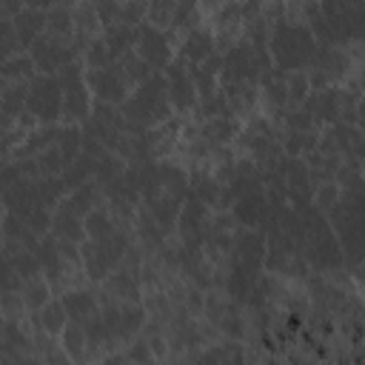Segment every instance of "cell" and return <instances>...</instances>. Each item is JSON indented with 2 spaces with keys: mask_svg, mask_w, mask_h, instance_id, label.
Returning <instances> with one entry per match:
<instances>
[{
  "mask_svg": "<svg viewBox=\"0 0 365 365\" xmlns=\"http://www.w3.org/2000/svg\"><path fill=\"white\" fill-rule=\"evenodd\" d=\"M165 83H168V97H171V106L174 108H191L194 106V97H197V83H194V74L185 71V63L177 57L168 68H165Z\"/></svg>",
  "mask_w": 365,
  "mask_h": 365,
  "instance_id": "12",
  "label": "cell"
},
{
  "mask_svg": "<svg viewBox=\"0 0 365 365\" xmlns=\"http://www.w3.org/2000/svg\"><path fill=\"white\" fill-rule=\"evenodd\" d=\"M308 88H311V80H308L305 71L288 74V106H305Z\"/></svg>",
  "mask_w": 365,
  "mask_h": 365,
  "instance_id": "23",
  "label": "cell"
},
{
  "mask_svg": "<svg viewBox=\"0 0 365 365\" xmlns=\"http://www.w3.org/2000/svg\"><path fill=\"white\" fill-rule=\"evenodd\" d=\"M51 234H54L57 240H66V242H83V240H88V237H86V222H83L77 214L66 211L63 205H60V211L54 214Z\"/></svg>",
  "mask_w": 365,
  "mask_h": 365,
  "instance_id": "15",
  "label": "cell"
},
{
  "mask_svg": "<svg viewBox=\"0 0 365 365\" xmlns=\"http://www.w3.org/2000/svg\"><path fill=\"white\" fill-rule=\"evenodd\" d=\"M194 365H217V354H200L194 359Z\"/></svg>",
  "mask_w": 365,
  "mask_h": 365,
  "instance_id": "27",
  "label": "cell"
},
{
  "mask_svg": "<svg viewBox=\"0 0 365 365\" xmlns=\"http://www.w3.org/2000/svg\"><path fill=\"white\" fill-rule=\"evenodd\" d=\"M208 57H214V34L202 26H191L180 46V60H188L191 66H202Z\"/></svg>",
  "mask_w": 365,
  "mask_h": 365,
  "instance_id": "13",
  "label": "cell"
},
{
  "mask_svg": "<svg viewBox=\"0 0 365 365\" xmlns=\"http://www.w3.org/2000/svg\"><path fill=\"white\" fill-rule=\"evenodd\" d=\"M74 40L71 37H57L51 31H46L31 48H29V57L34 60V66L43 71V74H54V71H63L66 66L74 63V48L71 46Z\"/></svg>",
  "mask_w": 365,
  "mask_h": 365,
  "instance_id": "7",
  "label": "cell"
},
{
  "mask_svg": "<svg viewBox=\"0 0 365 365\" xmlns=\"http://www.w3.org/2000/svg\"><path fill=\"white\" fill-rule=\"evenodd\" d=\"M302 108L311 114L314 123H334L342 114V97L336 88H319L308 94Z\"/></svg>",
  "mask_w": 365,
  "mask_h": 365,
  "instance_id": "14",
  "label": "cell"
},
{
  "mask_svg": "<svg viewBox=\"0 0 365 365\" xmlns=\"http://www.w3.org/2000/svg\"><path fill=\"white\" fill-rule=\"evenodd\" d=\"M46 359H48V365H68V354L66 351H57L51 345H46Z\"/></svg>",
  "mask_w": 365,
  "mask_h": 365,
  "instance_id": "26",
  "label": "cell"
},
{
  "mask_svg": "<svg viewBox=\"0 0 365 365\" xmlns=\"http://www.w3.org/2000/svg\"><path fill=\"white\" fill-rule=\"evenodd\" d=\"M20 299L29 305V308H46L48 305V285H46V279H40V277H34V279H26L23 282V288H20Z\"/></svg>",
  "mask_w": 365,
  "mask_h": 365,
  "instance_id": "22",
  "label": "cell"
},
{
  "mask_svg": "<svg viewBox=\"0 0 365 365\" xmlns=\"http://www.w3.org/2000/svg\"><path fill=\"white\" fill-rule=\"evenodd\" d=\"M268 51H271V60L277 63L279 71H299L305 66H314L317 60V37L311 31V26L305 23H294V20H274L271 23V34H268Z\"/></svg>",
  "mask_w": 365,
  "mask_h": 365,
  "instance_id": "1",
  "label": "cell"
},
{
  "mask_svg": "<svg viewBox=\"0 0 365 365\" xmlns=\"http://www.w3.org/2000/svg\"><path fill=\"white\" fill-rule=\"evenodd\" d=\"M37 257H40V265H43V271H46V277H48V282H60V265H63V254H60L57 237H46V240H40Z\"/></svg>",
  "mask_w": 365,
  "mask_h": 365,
  "instance_id": "18",
  "label": "cell"
},
{
  "mask_svg": "<svg viewBox=\"0 0 365 365\" xmlns=\"http://www.w3.org/2000/svg\"><path fill=\"white\" fill-rule=\"evenodd\" d=\"M60 83H63V97H66V103H63L66 117H71V120L88 117V111H91L94 103H91V97H88V83H86L83 68H80L77 63L66 66V68L60 71Z\"/></svg>",
  "mask_w": 365,
  "mask_h": 365,
  "instance_id": "8",
  "label": "cell"
},
{
  "mask_svg": "<svg viewBox=\"0 0 365 365\" xmlns=\"http://www.w3.org/2000/svg\"><path fill=\"white\" fill-rule=\"evenodd\" d=\"M134 51L151 66V68H168L174 60H171V46H168V37L163 29H157L154 23L143 20L137 26V43H134Z\"/></svg>",
  "mask_w": 365,
  "mask_h": 365,
  "instance_id": "10",
  "label": "cell"
},
{
  "mask_svg": "<svg viewBox=\"0 0 365 365\" xmlns=\"http://www.w3.org/2000/svg\"><path fill=\"white\" fill-rule=\"evenodd\" d=\"M43 325H46V331H51V334H63V328L68 325L66 319H68V314H66V308H63V302H48L46 308H43Z\"/></svg>",
  "mask_w": 365,
  "mask_h": 365,
  "instance_id": "24",
  "label": "cell"
},
{
  "mask_svg": "<svg viewBox=\"0 0 365 365\" xmlns=\"http://www.w3.org/2000/svg\"><path fill=\"white\" fill-rule=\"evenodd\" d=\"M302 220H305L302 254L317 268H336V265H342L345 254H342V245H339L336 231L331 228L328 217L317 205H308V208H302Z\"/></svg>",
  "mask_w": 365,
  "mask_h": 365,
  "instance_id": "4",
  "label": "cell"
},
{
  "mask_svg": "<svg viewBox=\"0 0 365 365\" xmlns=\"http://www.w3.org/2000/svg\"><path fill=\"white\" fill-rule=\"evenodd\" d=\"M328 222L336 231L342 254L348 259H362L365 257V188L345 191L339 202L331 208Z\"/></svg>",
  "mask_w": 365,
  "mask_h": 365,
  "instance_id": "2",
  "label": "cell"
},
{
  "mask_svg": "<svg viewBox=\"0 0 365 365\" xmlns=\"http://www.w3.org/2000/svg\"><path fill=\"white\" fill-rule=\"evenodd\" d=\"M128 254V240L125 234L117 228L111 237L103 240H86L83 245V262L91 279H106L111 277L114 265H120V259Z\"/></svg>",
  "mask_w": 365,
  "mask_h": 365,
  "instance_id": "5",
  "label": "cell"
},
{
  "mask_svg": "<svg viewBox=\"0 0 365 365\" xmlns=\"http://www.w3.org/2000/svg\"><path fill=\"white\" fill-rule=\"evenodd\" d=\"M83 222H86V237L88 240H103V237H111L117 231V225H114V220L108 217L106 208H94Z\"/></svg>",
  "mask_w": 365,
  "mask_h": 365,
  "instance_id": "20",
  "label": "cell"
},
{
  "mask_svg": "<svg viewBox=\"0 0 365 365\" xmlns=\"http://www.w3.org/2000/svg\"><path fill=\"white\" fill-rule=\"evenodd\" d=\"M314 145H317V137L308 134V131H291L288 140H285V151H288V154H299V151L314 148Z\"/></svg>",
  "mask_w": 365,
  "mask_h": 365,
  "instance_id": "25",
  "label": "cell"
},
{
  "mask_svg": "<svg viewBox=\"0 0 365 365\" xmlns=\"http://www.w3.org/2000/svg\"><path fill=\"white\" fill-rule=\"evenodd\" d=\"M123 117L128 120L131 128L145 131L154 123H163L171 114V97H168V83L163 74H151L145 83L134 88V94L120 106Z\"/></svg>",
  "mask_w": 365,
  "mask_h": 365,
  "instance_id": "3",
  "label": "cell"
},
{
  "mask_svg": "<svg viewBox=\"0 0 365 365\" xmlns=\"http://www.w3.org/2000/svg\"><path fill=\"white\" fill-rule=\"evenodd\" d=\"M86 83L94 91V97L103 100V103L123 106L128 100V80H125V74L117 63H111L108 68H88Z\"/></svg>",
  "mask_w": 365,
  "mask_h": 365,
  "instance_id": "9",
  "label": "cell"
},
{
  "mask_svg": "<svg viewBox=\"0 0 365 365\" xmlns=\"http://www.w3.org/2000/svg\"><path fill=\"white\" fill-rule=\"evenodd\" d=\"M86 331H83V322H74L68 319V325L63 328V351L71 356V359H80L83 351H86Z\"/></svg>",
  "mask_w": 365,
  "mask_h": 365,
  "instance_id": "21",
  "label": "cell"
},
{
  "mask_svg": "<svg viewBox=\"0 0 365 365\" xmlns=\"http://www.w3.org/2000/svg\"><path fill=\"white\" fill-rule=\"evenodd\" d=\"M34 60L29 57V54H14L11 60H3V68H0V74H3V83H31L37 74H34Z\"/></svg>",
  "mask_w": 365,
  "mask_h": 365,
  "instance_id": "16",
  "label": "cell"
},
{
  "mask_svg": "<svg viewBox=\"0 0 365 365\" xmlns=\"http://www.w3.org/2000/svg\"><path fill=\"white\" fill-rule=\"evenodd\" d=\"M63 83L54 74H37L29 86V97H26V111L34 120L43 123H54L63 114Z\"/></svg>",
  "mask_w": 365,
  "mask_h": 365,
  "instance_id": "6",
  "label": "cell"
},
{
  "mask_svg": "<svg viewBox=\"0 0 365 365\" xmlns=\"http://www.w3.org/2000/svg\"><path fill=\"white\" fill-rule=\"evenodd\" d=\"M63 182H66V188L68 191H74V188H80V185H86V182H91V177H94V157L91 154H80L63 174Z\"/></svg>",
  "mask_w": 365,
  "mask_h": 365,
  "instance_id": "17",
  "label": "cell"
},
{
  "mask_svg": "<svg viewBox=\"0 0 365 365\" xmlns=\"http://www.w3.org/2000/svg\"><path fill=\"white\" fill-rule=\"evenodd\" d=\"M63 308H66L68 319L83 322L86 317H91V314H94L97 302H94V297H91V294H86V291H71V294H66V297H63Z\"/></svg>",
  "mask_w": 365,
  "mask_h": 365,
  "instance_id": "19",
  "label": "cell"
},
{
  "mask_svg": "<svg viewBox=\"0 0 365 365\" xmlns=\"http://www.w3.org/2000/svg\"><path fill=\"white\" fill-rule=\"evenodd\" d=\"M100 314H103V319H106L111 336H117V339L131 336V334L140 328V322H143V308H137L134 302H120V299H114V302H106Z\"/></svg>",
  "mask_w": 365,
  "mask_h": 365,
  "instance_id": "11",
  "label": "cell"
}]
</instances>
